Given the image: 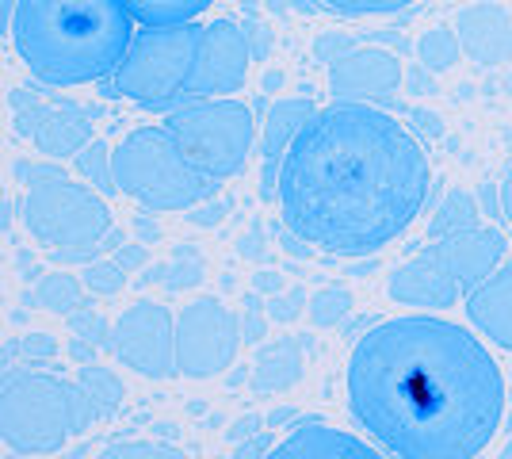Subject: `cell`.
Returning a JSON list of instances; mask_svg holds the SVG:
<instances>
[{
  "instance_id": "cell-8",
  "label": "cell",
  "mask_w": 512,
  "mask_h": 459,
  "mask_svg": "<svg viewBox=\"0 0 512 459\" xmlns=\"http://www.w3.org/2000/svg\"><path fill=\"white\" fill-rule=\"evenodd\" d=\"M165 131L188 153L195 169L226 180L249 165L256 119L241 100H184L165 115Z\"/></svg>"
},
{
  "instance_id": "cell-9",
  "label": "cell",
  "mask_w": 512,
  "mask_h": 459,
  "mask_svg": "<svg viewBox=\"0 0 512 459\" xmlns=\"http://www.w3.org/2000/svg\"><path fill=\"white\" fill-rule=\"evenodd\" d=\"M241 329L230 306L214 295H199L176 314V372L184 379H214L237 356Z\"/></svg>"
},
{
  "instance_id": "cell-12",
  "label": "cell",
  "mask_w": 512,
  "mask_h": 459,
  "mask_svg": "<svg viewBox=\"0 0 512 459\" xmlns=\"http://www.w3.org/2000/svg\"><path fill=\"white\" fill-rule=\"evenodd\" d=\"M402 85V62L379 46H356L329 62L333 104H375Z\"/></svg>"
},
{
  "instance_id": "cell-13",
  "label": "cell",
  "mask_w": 512,
  "mask_h": 459,
  "mask_svg": "<svg viewBox=\"0 0 512 459\" xmlns=\"http://www.w3.org/2000/svg\"><path fill=\"white\" fill-rule=\"evenodd\" d=\"M428 257L459 284V291H474L486 284L493 272L505 264V238L490 226H470L463 234H451L428 245Z\"/></svg>"
},
{
  "instance_id": "cell-17",
  "label": "cell",
  "mask_w": 512,
  "mask_h": 459,
  "mask_svg": "<svg viewBox=\"0 0 512 459\" xmlns=\"http://www.w3.org/2000/svg\"><path fill=\"white\" fill-rule=\"evenodd\" d=\"M467 318L490 345L512 352V264H501L467 295Z\"/></svg>"
},
{
  "instance_id": "cell-23",
  "label": "cell",
  "mask_w": 512,
  "mask_h": 459,
  "mask_svg": "<svg viewBox=\"0 0 512 459\" xmlns=\"http://www.w3.org/2000/svg\"><path fill=\"white\" fill-rule=\"evenodd\" d=\"M459 58H463V46H459L455 27H428L425 35L417 39V62L425 69H432V73H444Z\"/></svg>"
},
{
  "instance_id": "cell-27",
  "label": "cell",
  "mask_w": 512,
  "mask_h": 459,
  "mask_svg": "<svg viewBox=\"0 0 512 459\" xmlns=\"http://www.w3.org/2000/svg\"><path fill=\"white\" fill-rule=\"evenodd\" d=\"M318 4H325L337 16L356 20V16H394V12H402L417 0H318Z\"/></svg>"
},
{
  "instance_id": "cell-21",
  "label": "cell",
  "mask_w": 512,
  "mask_h": 459,
  "mask_svg": "<svg viewBox=\"0 0 512 459\" xmlns=\"http://www.w3.org/2000/svg\"><path fill=\"white\" fill-rule=\"evenodd\" d=\"M138 27H184L199 23L203 12H211L214 0H123Z\"/></svg>"
},
{
  "instance_id": "cell-25",
  "label": "cell",
  "mask_w": 512,
  "mask_h": 459,
  "mask_svg": "<svg viewBox=\"0 0 512 459\" xmlns=\"http://www.w3.org/2000/svg\"><path fill=\"white\" fill-rule=\"evenodd\" d=\"M77 383H81V391L92 398L96 414L119 410V402H123V383L107 372V368H85V372L77 375Z\"/></svg>"
},
{
  "instance_id": "cell-16",
  "label": "cell",
  "mask_w": 512,
  "mask_h": 459,
  "mask_svg": "<svg viewBox=\"0 0 512 459\" xmlns=\"http://www.w3.org/2000/svg\"><path fill=\"white\" fill-rule=\"evenodd\" d=\"M264 459H386L379 448L363 444L356 433H344L321 421H306L295 425L287 437L272 444V452Z\"/></svg>"
},
{
  "instance_id": "cell-1",
  "label": "cell",
  "mask_w": 512,
  "mask_h": 459,
  "mask_svg": "<svg viewBox=\"0 0 512 459\" xmlns=\"http://www.w3.org/2000/svg\"><path fill=\"white\" fill-rule=\"evenodd\" d=\"M348 410L394 459H478L505 417L493 352L440 314L367 329L344 368Z\"/></svg>"
},
{
  "instance_id": "cell-28",
  "label": "cell",
  "mask_w": 512,
  "mask_h": 459,
  "mask_svg": "<svg viewBox=\"0 0 512 459\" xmlns=\"http://www.w3.org/2000/svg\"><path fill=\"white\" fill-rule=\"evenodd\" d=\"M96 459H184V452L153 440H119V444H107Z\"/></svg>"
},
{
  "instance_id": "cell-24",
  "label": "cell",
  "mask_w": 512,
  "mask_h": 459,
  "mask_svg": "<svg viewBox=\"0 0 512 459\" xmlns=\"http://www.w3.org/2000/svg\"><path fill=\"white\" fill-rule=\"evenodd\" d=\"M31 303L50 310V314H69L73 306L81 303V284H77L73 276H65V272H50V276H43V280L35 284Z\"/></svg>"
},
{
  "instance_id": "cell-26",
  "label": "cell",
  "mask_w": 512,
  "mask_h": 459,
  "mask_svg": "<svg viewBox=\"0 0 512 459\" xmlns=\"http://www.w3.org/2000/svg\"><path fill=\"white\" fill-rule=\"evenodd\" d=\"M348 310H352V295L344 287H329V291H318L310 299V322L314 326H337Z\"/></svg>"
},
{
  "instance_id": "cell-6",
  "label": "cell",
  "mask_w": 512,
  "mask_h": 459,
  "mask_svg": "<svg viewBox=\"0 0 512 459\" xmlns=\"http://www.w3.org/2000/svg\"><path fill=\"white\" fill-rule=\"evenodd\" d=\"M203 23L184 27H138L123 66L111 77V92L146 111H165L184 104L192 81Z\"/></svg>"
},
{
  "instance_id": "cell-4",
  "label": "cell",
  "mask_w": 512,
  "mask_h": 459,
  "mask_svg": "<svg viewBox=\"0 0 512 459\" xmlns=\"http://www.w3.org/2000/svg\"><path fill=\"white\" fill-rule=\"evenodd\" d=\"M115 192L146 211H192L195 203L211 199L222 180L207 176L188 161L165 127H138L119 138L111 153Z\"/></svg>"
},
{
  "instance_id": "cell-2",
  "label": "cell",
  "mask_w": 512,
  "mask_h": 459,
  "mask_svg": "<svg viewBox=\"0 0 512 459\" xmlns=\"http://www.w3.org/2000/svg\"><path fill=\"white\" fill-rule=\"evenodd\" d=\"M428 188L432 169L417 134L371 104H329L295 134L272 199L306 245L367 257L417 222Z\"/></svg>"
},
{
  "instance_id": "cell-15",
  "label": "cell",
  "mask_w": 512,
  "mask_h": 459,
  "mask_svg": "<svg viewBox=\"0 0 512 459\" xmlns=\"http://www.w3.org/2000/svg\"><path fill=\"white\" fill-rule=\"evenodd\" d=\"M455 35L463 54L478 66L512 62V16L501 4H467L455 16Z\"/></svg>"
},
{
  "instance_id": "cell-19",
  "label": "cell",
  "mask_w": 512,
  "mask_h": 459,
  "mask_svg": "<svg viewBox=\"0 0 512 459\" xmlns=\"http://www.w3.org/2000/svg\"><path fill=\"white\" fill-rule=\"evenodd\" d=\"M31 138L50 157H73V153H85L92 123L85 111H77L73 104H54V108L39 111V119L31 123Z\"/></svg>"
},
{
  "instance_id": "cell-11",
  "label": "cell",
  "mask_w": 512,
  "mask_h": 459,
  "mask_svg": "<svg viewBox=\"0 0 512 459\" xmlns=\"http://www.w3.org/2000/svg\"><path fill=\"white\" fill-rule=\"evenodd\" d=\"M249 66H253V50L245 31L234 20L207 23L184 100H230L249 81Z\"/></svg>"
},
{
  "instance_id": "cell-5",
  "label": "cell",
  "mask_w": 512,
  "mask_h": 459,
  "mask_svg": "<svg viewBox=\"0 0 512 459\" xmlns=\"http://www.w3.org/2000/svg\"><path fill=\"white\" fill-rule=\"evenodd\" d=\"M92 398L81 383H69L62 375L20 372L4 379L0 398V433L12 452L46 456L58 452L73 437H81L96 421Z\"/></svg>"
},
{
  "instance_id": "cell-22",
  "label": "cell",
  "mask_w": 512,
  "mask_h": 459,
  "mask_svg": "<svg viewBox=\"0 0 512 459\" xmlns=\"http://www.w3.org/2000/svg\"><path fill=\"white\" fill-rule=\"evenodd\" d=\"M470 226H478V207H474V199L467 192H451L440 207H436V215L428 219V234L432 241L440 238H451V234H463Z\"/></svg>"
},
{
  "instance_id": "cell-18",
  "label": "cell",
  "mask_w": 512,
  "mask_h": 459,
  "mask_svg": "<svg viewBox=\"0 0 512 459\" xmlns=\"http://www.w3.org/2000/svg\"><path fill=\"white\" fill-rule=\"evenodd\" d=\"M314 104L310 100H295V96H287V100H276L272 108H268V119H264V176H260V192L264 196H276V180H279V169H283V157L291 150V142H295V134L302 131V123L314 115Z\"/></svg>"
},
{
  "instance_id": "cell-29",
  "label": "cell",
  "mask_w": 512,
  "mask_h": 459,
  "mask_svg": "<svg viewBox=\"0 0 512 459\" xmlns=\"http://www.w3.org/2000/svg\"><path fill=\"white\" fill-rule=\"evenodd\" d=\"M85 280L92 291H100V295H115V291H123V272L115 268V264H92L85 272Z\"/></svg>"
},
{
  "instance_id": "cell-20",
  "label": "cell",
  "mask_w": 512,
  "mask_h": 459,
  "mask_svg": "<svg viewBox=\"0 0 512 459\" xmlns=\"http://www.w3.org/2000/svg\"><path fill=\"white\" fill-rule=\"evenodd\" d=\"M302 375V352L295 341H276L268 349L256 352L253 379L260 394H279L287 387H295Z\"/></svg>"
},
{
  "instance_id": "cell-31",
  "label": "cell",
  "mask_w": 512,
  "mask_h": 459,
  "mask_svg": "<svg viewBox=\"0 0 512 459\" xmlns=\"http://www.w3.org/2000/svg\"><path fill=\"white\" fill-rule=\"evenodd\" d=\"M497 199H501V215H505V219H509V226H512V165H509V173L501 176Z\"/></svg>"
},
{
  "instance_id": "cell-3",
  "label": "cell",
  "mask_w": 512,
  "mask_h": 459,
  "mask_svg": "<svg viewBox=\"0 0 512 459\" xmlns=\"http://www.w3.org/2000/svg\"><path fill=\"white\" fill-rule=\"evenodd\" d=\"M134 35L123 0H20L8 43L43 85L77 88L115 77Z\"/></svg>"
},
{
  "instance_id": "cell-7",
  "label": "cell",
  "mask_w": 512,
  "mask_h": 459,
  "mask_svg": "<svg viewBox=\"0 0 512 459\" xmlns=\"http://www.w3.org/2000/svg\"><path fill=\"white\" fill-rule=\"evenodd\" d=\"M23 230L43 249L62 257H88L104 245L111 230V211L96 188L62 173L35 176L23 192Z\"/></svg>"
},
{
  "instance_id": "cell-10",
  "label": "cell",
  "mask_w": 512,
  "mask_h": 459,
  "mask_svg": "<svg viewBox=\"0 0 512 459\" xmlns=\"http://www.w3.org/2000/svg\"><path fill=\"white\" fill-rule=\"evenodd\" d=\"M107 345L119 364L146 379H169L176 372V318L169 306L142 299L130 303L107 333Z\"/></svg>"
},
{
  "instance_id": "cell-14",
  "label": "cell",
  "mask_w": 512,
  "mask_h": 459,
  "mask_svg": "<svg viewBox=\"0 0 512 459\" xmlns=\"http://www.w3.org/2000/svg\"><path fill=\"white\" fill-rule=\"evenodd\" d=\"M386 295H390L394 303L413 306L417 314H421V310L440 314V310H451V306L459 303L463 291H459V284H455L428 253H421V257H413V261H402L386 276Z\"/></svg>"
},
{
  "instance_id": "cell-30",
  "label": "cell",
  "mask_w": 512,
  "mask_h": 459,
  "mask_svg": "<svg viewBox=\"0 0 512 459\" xmlns=\"http://www.w3.org/2000/svg\"><path fill=\"white\" fill-rule=\"evenodd\" d=\"M100 157H104V146L96 142L88 153H81V169H85V176H92V180H100V188H115V180H111V173H104L100 169Z\"/></svg>"
}]
</instances>
